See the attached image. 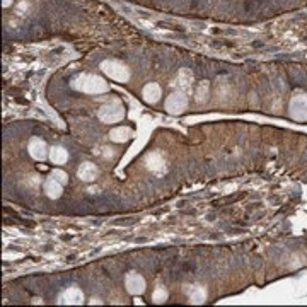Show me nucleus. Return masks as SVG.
Instances as JSON below:
<instances>
[{
    "instance_id": "obj_1",
    "label": "nucleus",
    "mask_w": 307,
    "mask_h": 307,
    "mask_svg": "<svg viewBox=\"0 0 307 307\" xmlns=\"http://www.w3.org/2000/svg\"><path fill=\"white\" fill-rule=\"evenodd\" d=\"M72 87L85 94H103L110 89V85L103 77L92 75V73H82L72 82Z\"/></svg>"
},
{
    "instance_id": "obj_2",
    "label": "nucleus",
    "mask_w": 307,
    "mask_h": 307,
    "mask_svg": "<svg viewBox=\"0 0 307 307\" xmlns=\"http://www.w3.org/2000/svg\"><path fill=\"white\" fill-rule=\"evenodd\" d=\"M97 116H99V120L106 125L118 123L125 118V108L118 99H113V101L106 103V105H103L99 108Z\"/></svg>"
},
{
    "instance_id": "obj_3",
    "label": "nucleus",
    "mask_w": 307,
    "mask_h": 307,
    "mask_svg": "<svg viewBox=\"0 0 307 307\" xmlns=\"http://www.w3.org/2000/svg\"><path fill=\"white\" fill-rule=\"evenodd\" d=\"M101 70L105 72L110 79L122 82V84L130 80V70L127 68V65L118 62V60H105V62L101 63Z\"/></svg>"
},
{
    "instance_id": "obj_4",
    "label": "nucleus",
    "mask_w": 307,
    "mask_h": 307,
    "mask_svg": "<svg viewBox=\"0 0 307 307\" xmlns=\"http://www.w3.org/2000/svg\"><path fill=\"white\" fill-rule=\"evenodd\" d=\"M186 106H188V96H186V92H183V90H176V92L169 94L166 99V111L174 116L183 113Z\"/></svg>"
},
{
    "instance_id": "obj_5",
    "label": "nucleus",
    "mask_w": 307,
    "mask_h": 307,
    "mask_svg": "<svg viewBox=\"0 0 307 307\" xmlns=\"http://www.w3.org/2000/svg\"><path fill=\"white\" fill-rule=\"evenodd\" d=\"M288 113L295 122H307V94H299L292 97Z\"/></svg>"
},
{
    "instance_id": "obj_6",
    "label": "nucleus",
    "mask_w": 307,
    "mask_h": 307,
    "mask_svg": "<svg viewBox=\"0 0 307 307\" xmlns=\"http://www.w3.org/2000/svg\"><path fill=\"white\" fill-rule=\"evenodd\" d=\"M125 285H127V290L132 293V295H140V293L145 292V280L142 275L135 273V271H130L125 278Z\"/></svg>"
},
{
    "instance_id": "obj_7",
    "label": "nucleus",
    "mask_w": 307,
    "mask_h": 307,
    "mask_svg": "<svg viewBox=\"0 0 307 307\" xmlns=\"http://www.w3.org/2000/svg\"><path fill=\"white\" fill-rule=\"evenodd\" d=\"M28 150H29V155H31L33 159H36V161H45L46 157H48V145L45 144V140H41V138H31L29 140V145H28Z\"/></svg>"
},
{
    "instance_id": "obj_8",
    "label": "nucleus",
    "mask_w": 307,
    "mask_h": 307,
    "mask_svg": "<svg viewBox=\"0 0 307 307\" xmlns=\"http://www.w3.org/2000/svg\"><path fill=\"white\" fill-rule=\"evenodd\" d=\"M60 304L65 305H80L84 304V293L79 287H68L58 299Z\"/></svg>"
},
{
    "instance_id": "obj_9",
    "label": "nucleus",
    "mask_w": 307,
    "mask_h": 307,
    "mask_svg": "<svg viewBox=\"0 0 307 307\" xmlns=\"http://www.w3.org/2000/svg\"><path fill=\"white\" fill-rule=\"evenodd\" d=\"M161 96H162V89L157 82H150V84H147L144 90H142V97H144V101L149 103V105H155V103L161 99Z\"/></svg>"
},
{
    "instance_id": "obj_10",
    "label": "nucleus",
    "mask_w": 307,
    "mask_h": 307,
    "mask_svg": "<svg viewBox=\"0 0 307 307\" xmlns=\"http://www.w3.org/2000/svg\"><path fill=\"white\" fill-rule=\"evenodd\" d=\"M145 164L150 171L155 172V174H164L166 172V164H164V159L161 157V154L157 152H152L147 155L145 159Z\"/></svg>"
},
{
    "instance_id": "obj_11",
    "label": "nucleus",
    "mask_w": 307,
    "mask_h": 307,
    "mask_svg": "<svg viewBox=\"0 0 307 307\" xmlns=\"http://www.w3.org/2000/svg\"><path fill=\"white\" fill-rule=\"evenodd\" d=\"M186 293H188V299L191 304H205L207 290H205V287H201V285H189Z\"/></svg>"
},
{
    "instance_id": "obj_12",
    "label": "nucleus",
    "mask_w": 307,
    "mask_h": 307,
    "mask_svg": "<svg viewBox=\"0 0 307 307\" xmlns=\"http://www.w3.org/2000/svg\"><path fill=\"white\" fill-rule=\"evenodd\" d=\"M62 183H58L57 179L55 178H48L46 179V183H45V193H46V196L51 198V200H58L60 196H62V193H63V188H62Z\"/></svg>"
},
{
    "instance_id": "obj_13",
    "label": "nucleus",
    "mask_w": 307,
    "mask_h": 307,
    "mask_svg": "<svg viewBox=\"0 0 307 307\" xmlns=\"http://www.w3.org/2000/svg\"><path fill=\"white\" fill-rule=\"evenodd\" d=\"M77 176L82 181H94L97 178V167L96 164H90V162H82L79 171H77Z\"/></svg>"
},
{
    "instance_id": "obj_14",
    "label": "nucleus",
    "mask_w": 307,
    "mask_h": 307,
    "mask_svg": "<svg viewBox=\"0 0 307 307\" xmlns=\"http://www.w3.org/2000/svg\"><path fill=\"white\" fill-rule=\"evenodd\" d=\"M130 137H132V130L128 127H116L110 132V138L116 144H125L130 140Z\"/></svg>"
},
{
    "instance_id": "obj_15",
    "label": "nucleus",
    "mask_w": 307,
    "mask_h": 307,
    "mask_svg": "<svg viewBox=\"0 0 307 307\" xmlns=\"http://www.w3.org/2000/svg\"><path fill=\"white\" fill-rule=\"evenodd\" d=\"M50 161L53 164H57V166H60V164H65L68 161V152L63 149V147L60 145H55L50 149V154H48Z\"/></svg>"
},
{
    "instance_id": "obj_16",
    "label": "nucleus",
    "mask_w": 307,
    "mask_h": 307,
    "mask_svg": "<svg viewBox=\"0 0 307 307\" xmlns=\"http://www.w3.org/2000/svg\"><path fill=\"white\" fill-rule=\"evenodd\" d=\"M207 96H209V82L207 80H201L198 84V89H196V101L198 103H205L207 101Z\"/></svg>"
},
{
    "instance_id": "obj_17",
    "label": "nucleus",
    "mask_w": 307,
    "mask_h": 307,
    "mask_svg": "<svg viewBox=\"0 0 307 307\" xmlns=\"http://www.w3.org/2000/svg\"><path fill=\"white\" fill-rule=\"evenodd\" d=\"M167 300V290L162 287H157L152 293V302L154 304H164Z\"/></svg>"
},
{
    "instance_id": "obj_18",
    "label": "nucleus",
    "mask_w": 307,
    "mask_h": 307,
    "mask_svg": "<svg viewBox=\"0 0 307 307\" xmlns=\"http://www.w3.org/2000/svg\"><path fill=\"white\" fill-rule=\"evenodd\" d=\"M51 178H55V179L58 181V183H62V184H67L68 183L67 172H63L62 169H55L53 172H51Z\"/></svg>"
},
{
    "instance_id": "obj_19",
    "label": "nucleus",
    "mask_w": 307,
    "mask_h": 307,
    "mask_svg": "<svg viewBox=\"0 0 307 307\" xmlns=\"http://www.w3.org/2000/svg\"><path fill=\"white\" fill-rule=\"evenodd\" d=\"M11 4H12V0H2V6L4 7H9Z\"/></svg>"
},
{
    "instance_id": "obj_20",
    "label": "nucleus",
    "mask_w": 307,
    "mask_h": 307,
    "mask_svg": "<svg viewBox=\"0 0 307 307\" xmlns=\"http://www.w3.org/2000/svg\"><path fill=\"white\" fill-rule=\"evenodd\" d=\"M90 304H103V302L97 300V299H92V300H90Z\"/></svg>"
}]
</instances>
